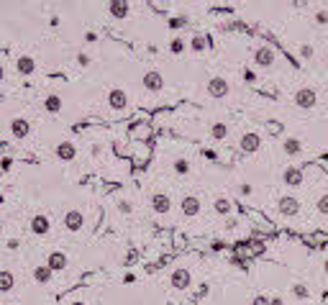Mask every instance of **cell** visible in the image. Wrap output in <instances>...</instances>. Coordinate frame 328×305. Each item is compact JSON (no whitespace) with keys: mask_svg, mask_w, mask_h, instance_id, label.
I'll list each match as a JSON object with an SVG mask.
<instances>
[{"mask_svg":"<svg viewBox=\"0 0 328 305\" xmlns=\"http://www.w3.org/2000/svg\"><path fill=\"white\" fill-rule=\"evenodd\" d=\"M131 11L128 3H123V0H113V3H108V16L110 18H126Z\"/></svg>","mask_w":328,"mask_h":305,"instance_id":"18","label":"cell"},{"mask_svg":"<svg viewBox=\"0 0 328 305\" xmlns=\"http://www.w3.org/2000/svg\"><path fill=\"white\" fill-rule=\"evenodd\" d=\"M85 41H87V44H95V41H98V34H95V31H87V34H85Z\"/></svg>","mask_w":328,"mask_h":305,"instance_id":"38","label":"cell"},{"mask_svg":"<svg viewBox=\"0 0 328 305\" xmlns=\"http://www.w3.org/2000/svg\"><path fill=\"white\" fill-rule=\"evenodd\" d=\"M180 210H182V216H185V218H195V216L200 213V198H195V195H185V198L180 200Z\"/></svg>","mask_w":328,"mask_h":305,"instance_id":"11","label":"cell"},{"mask_svg":"<svg viewBox=\"0 0 328 305\" xmlns=\"http://www.w3.org/2000/svg\"><path fill=\"white\" fill-rule=\"evenodd\" d=\"M170 285L175 287V290H188L190 285H193V274H190V269H175L172 274H170Z\"/></svg>","mask_w":328,"mask_h":305,"instance_id":"9","label":"cell"},{"mask_svg":"<svg viewBox=\"0 0 328 305\" xmlns=\"http://www.w3.org/2000/svg\"><path fill=\"white\" fill-rule=\"evenodd\" d=\"M190 49H193L195 54H203V52H208V49H210V39H208L205 34H195V36H193V41H190Z\"/></svg>","mask_w":328,"mask_h":305,"instance_id":"20","label":"cell"},{"mask_svg":"<svg viewBox=\"0 0 328 305\" xmlns=\"http://www.w3.org/2000/svg\"><path fill=\"white\" fill-rule=\"evenodd\" d=\"M69 305H85V302H82V300H75V302H69Z\"/></svg>","mask_w":328,"mask_h":305,"instance_id":"42","label":"cell"},{"mask_svg":"<svg viewBox=\"0 0 328 305\" xmlns=\"http://www.w3.org/2000/svg\"><path fill=\"white\" fill-rule=\"evenodd\" d=\"M185 24H188V18H172V21H170V26H172V29H182Z\"/></svg>","mask_w":328,"mask_h":305,"instance_id":"37","label":"cell"},{"mask_svg":"<svg viewBox=\"0 0 328 305\" xmlns=\"http://www.w3.org/2000/svg\"><path fill=\"white\" fill-rule=\"evenodd\" d=\"M108 105H110L113 110H126V108H128V92L121 90V87L108 90Z\"/></svg>","mask_w":328,"mask_h":305,"instance_id":"8","label":"cell"},{"mask_svg":"<svg viewBox=\"0 0 328 305\" xmlns=\"http://www.w3.org/2000/svg\"><path fill=\"white\" fill-rule=\"evenodd\" d=\"M49 228H52V223H49V218H46L44 213H39V216L31 218V231H34L36 236H46Z\"/></svg>","mask_w":328,"mask_h":305,"instance_id":"17","label":"cell"},{"mask_svg":"<svg viewBox=\"0 0 328 305\" xmlns=\"http://www.w3.org/2000/svg\"><path fill=\"white\" fill-rule=\"evenodd\" d=\"M115 205H118V213H123V216H131V213H133V203H131V200H126V198H123V200H118Z\"/></svg>","mask_w":328,"mask_h":305,"instance_id":"32","label":"cell"},{"mask_svg":"<svg viewBox=\"0 0 328 305\" xmlns=\"http://www.w3.org/2000/svg\"><path fill=\"white\" fill-rule=\"evenodd\" d=\"M323 274H325V277H328V259H325V262H323Z\"/></svg>","mask_w":328,"mask_h":305,"instance_id":"41","label":"cell"},{"mask_svg":"<svg viewBox=\"0 0 328 305\" xmlns=\"http://www.w3.org/2000/svg\"><path fill=\"white\" fill-rule=\"evenodd\" d=\"M241 77H244V82H249V85H254V82H256V72H254V69H244V75H241Z\"/></svg>","mask_w":328,"mask_h":305,"instance_id":"33","label":"cell"},{"mask_svg":"<svg viewBox=\"0 0 328 305\" xmlns=\"http://www.w3.org/2000/svg\"><path fill=\"white\" fill-rule=\"evenodd\" d=\"M282 182H285L287 187H292V190L302 187V182H305V172H302V167L287 165V167L282 170Z\"/></svg>","mask_w":328,"mask_h":305,"instance_id":"2","label":"cell"},{"mask_svg":"<svg viewBox=\"0 0 328 305\" xmlns=\"http://www.w3.org/2000/svg\"><path fill=\"white\" fill-rule=\"evenodd\" d=\"M282 151H285L287 157H300V154H302V141L295 138V136H287V138L282 141Z\"/></svg>","mask_w":328,"mask_h":305,"instance_id":"16","label":"cell"},{"mask_svg":"<svg viewBox=\"0 0 328 305\" xmlns=\"http://www.w3.org/2000/svg\"><path fill=\"white\" fill-rule=\"evenodd\" d=\"M16 285V274L11 269H0V292H8Z\"/></svg>","mask_w":328,"mask_h":305,"instance_id":"22","label":"cell"},{"mask_svg":"<svg viewBox=\"0 0 328 305\" xmlns=\"http://www.w3.org/2000/svg\"><path fill=\"white\" fill-rule=\"evenodd\" d=\"M44 108H46V113H59L62 110V98L59 95H49L44 100Z\"/></svg>","mask_w":328,"mask_h":305,"instance_id":"26","label":"cell"},{"mask_svg":"<svg viewBox=\"0 0 328 305\" xmlns=\"http://www.w3.org/2000/svg\"><path fill=\"white\" fill-rule=\"evenodd\" d=\"M6 80V69H3V64H0V82Z\"/></svg>","mask_w":328,"mask_h":305,"instance_id":"40","label":"cell"},{"mask_svg":"<svg viewBox=\"0 0 328 305\" xmlns=\"http://www.w3.org/2000/svg\"><path fill=\"white\" fill-rule=\"evenodd\" d=\"M251 193H254V190H251L249 182H241V185H239V195H241V198H249Z\"/></svg>","mask_w":328,"mask_h":305,"instance_id":"34","label":"cell"},{"mask_svg":"<svg viewBox=\"0 0 328 305\" xmlns=\"http://www.w3.org/2000/svg\"><path fill=\"white\" fill-rule=\"evenodd\" d=\"M90 62H92V59H90L87 54H77V67H90Z\"/></svg>","mask_w":328,"mask_h":305,"instance_id":"35","label":"cell"},{"mask_svg":"<svg viewBox=\"0 0 328 305\" xmlns=\"http://www.w3.org/2000/svg\"><path fill=\"white\" fill-rule=\"evenodd\" d=\"M313 21H315L318 26H328V8H318V11L313 13Z\"/></svg>","mask_w":328,"mask_h":305,"instance_id":"30","label":"cell"},{"mask_svg":"<svg viewBox=\"0 0 328 305\" xmlns=\"http://www.w3.org/2000/svg\"><path fill=\"white\" fill-rule=\"evenodd\" d=\"M29 131H31L29 118H13V121H11V133H13V138H26Z\"/></svg>","mask_w":328,"mask_h":305,"instance_id":"15","label":"cell"},{"mask_svg":"<svg viewBox=\"0 0 328 305\" xmlns=\"http://www.w3.org/2000/svg\"><path fill=\"white\" fill-rule=\"evenodd\" d=\"M292 100H295V105L300 110H313L318 105V92L313 87H300V90H295Z\"/></svg>","mask_w":328,"mask_h":305,"instance_id":"1","label":"cell"},{"mask_svg":"<svg viewBox=\"0 0 328 305\" xmlns=\"http://www.w3.org/2000/svg\"><path fill=\"white\" fill-rule=\"evenodd\" d=\"M16 69H18V75H24V77L34 75V69H36V62H34V57H29V54L18 57V62H16Z\"/></svg>","mask_w":328,"mask_h":305,"instance_id":"19","label":"cell"},{"mask_svg":"<svg viewBox=\"0 0 328 305\" xmlns=\"http://www.w3.org/2000/svg\"><path fill=\"white\" fill-rule=\"evenodd\" d=\"M172 170H175V175H180V177L190 175V159H185V157H177V159L172 162Z\"/></svg>","mask_w":328,"mask_h":305,"instance_id":"25","label":"cell"},{"mask_svg":"<svg viewBox=\"0 0 328 305\" xmlns=\"http://www.w3.org/2000/svg\"><path fill=\"white\" fill-rule=\"evenodd\" d=\"M228 92H231V85H228L226 77H210V82H208V95H210V98L221 100V98H226Z\"/></svg>","mask_w":328,"mask_h":305,"instance_id":"5","label":"cell"},{"mask_svg":"<svg viewBox=\"0 0 328 305\" xmlns=\"http://www.w3.org/2000/svg\"><path fill=\"white\" fill-rule=\"evenodd\" d=\"M52 274H54V272H52L46 264H39V267L34 269V279H36L39 285H49V282H52Z\"/></svg>","mask_w":328,"mask_h":305,"instance_id":"24","label":"cell"},{"mask_svg":"<svg viewBox=\"0 0 328 305\" xmlns=\"http://www.w3.org/2000/svg\"><path fill=\"white\" fill-rule=\"evenodd\" d=\"M170 52H172V54H182V52H185V41H182L180 36H175V39L170 41Z\"/></svg>","mask_w":328,"mask_h":305,"instance_id":"31","label":"cell"},{"mask_svg":"<svg viewBox=\"0 0 328 305\" xmlns=\"http://www.w3.org/2000/svg\"><path fill=\"white\" fill-rule=\"evenodd\" d=\"M57 159H62V162L77 159V146H75L72 141H59V144H57Z\"/></svg>","mask_w":328,"mask_h":305,"instance_id":"13","label":"cell"},{"mask_svg":"<svg viewBox=\"0 0 328 305\" xmlns=\"http://www.w3.org/2000/svg\"><path fill=\"white\" fill-rule=\"evenodd\" d=\"M210 138H213V141H226V138H228V126L221 123V121H216V123L210 126Z\"/></svg>","mask_w":328,"mask_h":305,"instance_id":"23","label":"cell"},{"mask_svg":"<svg viewBox=\"0 0 328 305\" xmlns=\"http://www.w3.org/2000/svg\"><path fill=\"white\" fill-rule=\"evenodd\" d=\"M269 305H285L282 297H269Z\"/></svg>","mask_w":328,"mask_h":305,"instance_id":"39","label":"cell"},{"mask_svg":"<svg viewBox=\"0 0 328 305\" xmlns=\"http://www.w3.org/2000/svg\"><path fill=\"white\" fill-rule=\"evenodd\" d=\"M292 295H295L297 300H308V297H310V287H308L305 282H295V285H292Z\"/></svg>","mask_w":328,"mask_h":305,"instance_id":"27","label":"cell"},{"mask_svg":"<svg viewBox=\"0 0 328 305\" xmlns=\"http://www.w3.org/2000/svg\"><path fill=\"white\" fill-rule=\"evenodd\" d=\"M313 54H315V52H313V46H310V44H300V46H297V57H300L302 62H310V59H313Z\"/></svg>","mask_w":328,"mask_h":305,"instance_id":"28","label":"cell"},{"mask_svg":"<svg viewBox=\"0 0 328 305\" xmlns=\"http://www.w3.org/2000/svg\"><path fill=\"white\" fill-rule=\"evenodd\" d=\"M259 146H262V136H259V133H254V131L244 133V136H241V141H239V149L244 151V154H256Z\"/></svg>","mask_w":328,"mask_h":305,"instance_id":"7","label":"cell"},{"mask_svg":"<svg viewBox=\"0 0 328 305\" xmlns=\"http://www.w3.org/2000/svg\"><path fill=\"white\" fill-rule=\"evenodd\" d=\"M151 210H154L156 216H167V213L172 210V198H170L167 193H154V195H151Z\"/></svg>","mask_w":328,"mask_h":305,"instance_id":"6","label":"cell"},{"mask_svg":"<svg viewBox=\"0 0 328 305\" xmlns=\"http://www.w3.org/2000/svg\"><path fill=\"white\" fill-rule=\"evenodd\" d=\"M251 305H269V297H267V295H256V297L251 300Z\"/></svg>","mask_w":328,"mask_h":305,"instance_id":"36","label":"cell"},{"mask_svg":"<svg viewBox=\"0 0 328 305\" xmlns=\"http://www.w3.org/2000/svg\"><path fill=\"white\" fill-rule=\"evenodd\" d=\"M144 87L149 90V92H159L161 87H164V77L156 72V69H149V72H144Z\"/></svg>","mask_w":328,"mask_h":305,"instance_id":"12","label":"cell"},{"mask_svg":"<svg viewBox=\"0 0 328 305\" xmlns=\"http://www.w3.org/2000/svg\"><path fill=\"white\" fill-rule=\"evenodd\" d=\"M274 59H277V54H274V49L269 46V44H262V46H256V52H254V64L256 67H272L274 64Z\"/></svg>","mask_w":328,"mask_h":305,"instance_id":"4","label":"cell"},{"mask_svg":"<svg viewBox=\"0 0 328 305\" xmlns=\"http://www.w3.org/2000/svg\"><path fill=\"white\" fill-rule=\"evenodd\" d=\"M277 210H279L282 218H297L300 216V200L292 198V195H282L277 200Z\"/></svg>","mask_w":328,"mask_h":305,"instance_id":"3","label":"cell"},{"mask_svg":"<svg viewBox=\"0 0 328 305\" xmlns=\"http://www.w3.org/2000/svg\"><path fill=\"white\" fill-rule=\"evenodd\" d=\"M213 210H216L218 216H231V213H233V203H231L228 198H223V195H221V198H216V200H213Z\"/></svg>","mask_w":328,"mask_h":305,"instance_id":"21","label":"cell"},{"mask_svg":"<svg viewBox=\"0 0 328 305\" xmlns=\"http://www.w3.org/2000/svg\"><path fill=\"white\" fill-rule=\"evenodd\" d=\"M82 226H85V213L82 210H67L64 213V228L67 231L77 233V231H82Z\"/></svg>","mask_w":328,"mask_h":305,"instance_id":"10","label":"cell"},{"mask_svg":"<svg viewBox=\"0 0 328 305\" xmlns=\"http://www.w3.org/2000/svg\"><path fill=\"white\" fill-rule=\"evenodd\" d=\"M315 208H318V213H320V216H328V193H320V195H318Z\"/></svg>","mask_w":328,"mask_h":305,"instance_id":"29","label":"cell"},{"mask_svg":"<svg viewBox=\"0 0 328 305\" xmlns=\"http://www.w3.org/2000/svg\"><path fill=\"white\" fill-rule=\"evenodd\" d=\"M67 254L64 251H52L49 256H46V267L52 269V272H62V269H67Z\"/></svg>","mask_w":328,"mask_h":305,"instance_id":"14","label":"cell"}]
</instances>
